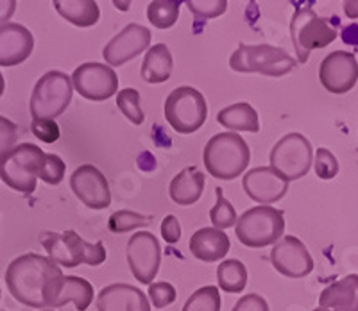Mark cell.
Masks as SVG:
<instances>
[{"instance_id":"1","label":"cell","mask_w":358,"mask_h":311,"mask_svg":"<svg viewBox=\"0 0 358 311\" xmlns=\"http://www.w3.org/2000/svg\"><path fill=\"white\" fill-rule=\"evenodd\" d=\"M6 284L13 299L29 308L52 310L65 284V274L50 258L27 252L9 263Z\"/></svg>"},{"instance_id":"2","label":"cell","mask_w":358,"mask_h":311,"mask_svg":"<svg viewBox=\"0 0 358 311\" xmlns=\"http://www.w3.org/2000/svg\"><path fill=\"white\" fill-rule=\"evenodd\" d=\"M203 159L208 174L212 178L231 181L248 168L251 161V150L241 134L220 133L208 140Z\"/></svg>"},{"instance_id":"3","label":"cell","mask_w":358,"mask_h":311,"mask_svg":"<svg viewBox=\"0 0 358 311\" xmlns=\"http://www.w3.org/2000/svg\"><path fill=\"white\" fill-rule=\"evenodd\" d=\"M41 245L49 252V258L56 265L65 268H73L85 263L90 267H99L106 261V249L102 242L88 243L83 240L76 231H65V233H41Z\"/></svg>"},{"instance_id":"4","label":"cell","mask_w":358,"mask_h":311,"mask_svg":"<svg viewBox=\"0 0 358 311\" xmlns=\"http://www.w3.org/2000/svg\"><path fill=\"white\" fill-rule=\"evenodd\" d=\"M45 152L34 143H20L0 156V179L24 195H31L36 190Z\"/></svg>"},{"instance_id":"5","label":"cell","mask_w":358,"mask_h":311,"mask_svg":"<svg viewBox=\"0 0 358 311\" xmlns=\"http://www.w3.org/2000/svg\"><path fill=\"white\" fill-rule=\"evenodd\" d=\"M229 66L238 73L281 77L296 66V61L285 49H280V47L241 43L229 57Z\"/></svg>"},{"instance_id":"6","label":"cell","mask_w":358,"mask_h":311,"mask_svg":"<svg viewBox=\"0 0 358 311\" xmlns=\"http://www.w3.org/2000/svg\"><path fill=\"white\" fill-rule=\"evenodd\" d=\"M285 233L283 211L271 206H257L245 211L236 222V238L251 249L273 245Z\"/></svg>"},{"instance_id":"7","label":"cell","mask_w":358,"mask_h":311,"mask_svg":"<svg viewBox=\"0 0 358 311\" xmlns=\"http://www.w3.org/2000/svg\"><path fill=\"white\" fill-rule=\"evenodd\" d=\"M72 79L65 72L50 70L40 77L31 95V115L33 120L45 118L54 120L63 115L72 101Z\"/></svg>"},{"instance_id":"8","label":"cell","mask_w":358,"mask_h":311,"mask_svg":"<svg viewBox=\"0 0 358 311\" xmlns=\"http://www.w3.org/2000/svg\"><path fill=\"white\" fill-rule=\"evenodd\" d=\"M165 118L176 133H196L208 118L206 99L199 89L192 86H179L172 89L165 101Z\"/></svg>"},{"instance_id":"9","label":"cell","mask_w":358,"mask_h":311,"mask_svg":"<svg viewBox=\"0 0 358 311\" xmlns=\"http://www.w3.org/2000/svg\"><path fill=\"white\" fill-rule=\"evenodd\" d=\"M290 38L299 63H306L312 50L322 49L337 40V29L331 27L312 8H299L290 20Z\"/></svg>"},{"instance_id":"10","label":"cell","mask_w":358,"mask_h":311,"mask_svg":"<svg viewBox=\"0 0 358 311\" xmlns=\"http://www.w3.org/2000/svg\"><path fill=\"white\" fill-rule=\"evenodd\" d=\"M312 143L299 133H289L271 150V168L285 181H297L310 172Z\"/></svg>"},{"instance_id":"11","label":"cell","mask_w":358,"mask_h":311,"mask_svg":"<svg viewBox=\"0 0 358 311\" xmlns=\"http://www.w3.org/2000/svg\"><path fill=\"white\" fill-rule=\"evenodd\" d=\"M127 263L133 275L142 284H152L162 263V247L149 231L134 233L127 242Z\"/></svg>"},{"instance_id":"12","label":"cell","mask_w":358,"mask_h":311,"mask_svg":"<svg viewBox=\"0 0 358 311\" xmlns=\"http://www.w3.org/2000/svg\"><path fill=\"white\" fill-rule=\"evenodd\" d=\"M72 86L81 97L102 102L118 93V77L104 63H85L72 73Z\"/></svg>"},{"instance_id":"13","label":"cell","mask_w":358,"mask_h":311,"mask_svg":"<svg viewBox=\"0 0 358 311\" xmlns=\"http://www.w3.org/2000/svg\"><path fill=\"white\" fill-rule=\"evenodd\" d=\"M319 81L326 92L335 95L351 92L358 81L357 57L346 50L328 54L319 66Z\"/></svg>"},{"instance_id":"14","label":"cell","mask_w":358,"mask_h":311,"mask_svg":"<svg viewBox=\"0 0 358 311\" xmlns=\"http://www.w3.org/2000/svg\"><path fill=\"white\" fill-rule=\"evenodd\" d=\"M73 195L90 210H104L111 204V191L108 179L94 165H81L70 178Z\"/></svg>"},{"instance_id":"15","label":"cell","mask_w":358,"mask_h":311,"mask_svg":"<svg viewBox=\"0 0 358 311\" xmlns=\"http://www.w3.org/2000/svg\"><path fill=\"white\" fill-rule=\"evenodd\" d=\"M271 263L281 275L290 279L306 277L313 270V258L305 243L296 236H283L274 243Z\"/></svg>"},{"instance_id":"16","label":"cell","mask_w":358,"mask_h":311,"mask_svg":"<svg viewBox=\"0 0 358 311\" xmlns=\"http://www.w3.org/2000/svg\"><path fill=\"white\" fill-rule=\"evenodd\" d=\"M151 31L143 25L129 24L124 27L111 41H108L102 56L106 59L108 66H122L127 61L134 59L136 56L151 47Z\"/></svg>"},{"instance_id":"17","label":"cell","mask_w":358,"mask_h":311,"mask_svg":"<svg viewBox=\"0 0 358 311\" xmlns=\"http://www.w3.org/2000/svg\"><path fill=\"white\" fill-rule=\"evenodd\" d=\"M242 186L251 201L260 202L264 206L274 204L285 197V194L289 191V181L276 174L271 166H257V168L249 170L244 175Z\"/></svg>"},{"instance_id":"18","label":"cell","mask_w":358,"mask_h":311,"mask_svg":"<svg viewBox=\"0 0 358 311\" xmlns=\"http://www.w3.org/2000/svg\"><path fill=\"white\" fill-rule=\"evenodd\" d=\"M34 49V36L27 27L15 22L0 25V66L24 63Z\"/></svg>"},{"instance_id":"19","label":"cell","mask_w":358,"mask_h":311,"mask_svg":"<svg viewBox=\"0 0 358 311\" xmlns=\"http://www.w3.org/2000/svg\"><path fill=\"white\" fill-rule=\"evenodd\" d=\"M99 311H151L147 295L140 288L126 283L104 287L97 295Z\"/></svg>"},{"instance_id":"20","label":"cell","mask_w":358,"mask_h":311,"mask_svg":"<svg viewBox=\"0 0 358 311\" xmlns=\"http://www.w3.org/2000/svg\"><path fill=\"white\" fill-rule=\"evenodd\" d=\"M229 238L224 231L215 227H203L196 231L190 238V252L194 258L204 263L220 261L229 252Z\"/></svg>"},{"instance_id":"21","label":"cell","mask_w":358,"mask_h":311,"mask_svg":"<svg viewBox=\"0 0 358 311\" xmlns=\"http://www.w3.org/2000/svg\"><path fill=\"white\" fill-rule=\"evenodd\" d=\"M319 308L334 311H358V275L351 274L326 287L319 297Z\"/></svg>"},{"instance_id":"22","label":"cell","mask_w":358,"mask_h":311,"mask_svg":"<svg viewBox=\"0 0 358 311\" xmlns=\"http://www.w3.org/2000/svg\"><path fill=\"white\" fill-rule=\"evenodd\" d=\"M204 174L196 166H187L171 181L169 191L171 198L179 206H192L203 195L204 190Z\"/></svg>"},{"instance_id":"23","label":"cell","mask_w":358,"mask_h":311,"mask_svg":"<svg viewBox=\"0 0 358 311\" xmlns=\"http://www.w3.org/2000/svg\"><path fill=\"white\" fill-rule=\"evenodd\" d=\"M172 54L165 43L152 45L147 50L142 63V77L145 82L151 85H159L171 79L172 73Z\"/></svg>"},{"instance_id":"24","label":"cell","mask_w":358,"mask_h":311,"mask_svg":"<svg viewBox=\"0 0 358 311\" xmlns=\"http://www.w3.org/2000/svg\"><path fill=\"white\" fill-rule=\"evenodd\" d=\"M217 122L222 127L231 131H245V133H258L260 131L258 113L248 102H236V104L224 108L217 115Z\"/></svg>"},{"instance_id":"25","label":"cell","mask_w":358,"mask_h":311,"mask_svg":"<svg viewBox=\"0 0 358 311\" xmlns=\"http://www.w3.org/2000/svg\"><path fill=\"white\" fill-rule=\"evenodd\" d=\"M54 8L66 22L78 27H92L101 17L99 4L94 0H56Z\"/></svg>"},{"instance_id":"26","label":"cell","mask_w":358,"mask_h":311,"mask_svg":"<svg viewBox=\"0 0 358 311\" xmlns=\"http://www.w3.org/2000/svg\"><path fill=\"white\" fill-rule=\"evenodd\" d=\"M73 303L78 311H86L88 306L94 303V287L86 279L78 275H65V284H63L62 295L57 299V306L62 308L65 304Z\"/></svg>"},{"instance_id":"27","label":"cell","mask_w":358,"mask_h":311,"mask_svg":"<svg viewBox=\"0 0 358 311\" xmlns=\"http://www.w3.org/2000/svg\"><path fill=\"white\" fill-rule=\"evenodd\" d=\"M217 281L222 291L238 294L248 284V268L238 259H226L217 268Z\"/></svg>"},{"instance_id":"28","label":"cell","mask_w":358,"mask_h":311,"mask_svg":"<svg viewBox=\"0 0 358 311\" xmlns=\"http://www.w3.org/2000/svg\"><path fill=\"white\" fill-rule=\"evenodd\" d=\"M181 2L178 0H155L147 6V18L158 29H169L178 22Z\"/></svg>"},{"instance_id":"29","label":"cell","mask_w":358,"mask_h":311,"mask_svg":"<svg viewBox=\"0 0 358 311\" xmlns=\"http://www.w3.org/2000/svg\"><path fill=\"white\" fill-rule=\"evenodd\" d=\"M222 299L215 287H203L188 297L183 311H220Z\"/></svg>"},{"instance_id":"30","label":"cell","mask_w":358,"mask_h":311,"mask_svg":"<svg viewBox=\"0 0 358 311\" xmlns=\"http://www.w3.org/2000/svg\"><path fill=\"white\" fill-rule=\"evenodd\" d=\"M152 217H145V215L134 213V211L129 210H120L115 211L110 217V222H108V227H110L111 233H129L133 229H138V227L151 226Z\"/></svg>"},{"instance_id":"31","label":"cell","mask_w":358,"mask_h":311,"mask_svg":"<svg viewBox=\"0 0 358 311\" xmlns=\"http://www.w3.org/2000/svg\"><path fill=\"white\" fill-rule=\"evenodd\" d=\"M117 106L118 110L126 115L127 120L134 126H140L145 120L142 106H140V93L133 88H126L117 93Z\"/></svg>"},{"instance_id":"32","label":"cell","mask_w":358,"mask_h":311,"mask_svg":"<svg viewBox=\"0 0 358 311\" xmlns=\"http://www.w3.org/2000/svg\"><path fill=\"white\" fill-rule=\"evenodd\" d=\"M217 191V202L215 206L210 210V220L215 226V229L222 231L228 229V227L236 226L238 219H236V211L231 206V202H228L224 198L222 188H215Z\"/></svg>"},{"instance_id":"33","label":"cell","mask_w":358,"mask_h":311,"mask_svg":"<svg viewBox=\"0 0 358 311\" xmlns=\"http://www.w3.org/2000/svg\"><path fill=\"white\" fill-rule=\"evenodd\" d=\"M187 6L190 13H194L197 18H203V20L220 17L228 9L226 0H188Z\"/></svg>"},{"instance_id":"34","label":"cell","mask_w":358,"mask_h":311,"mask_svg":"<svg viewBox=\"0 0 358 311\" xmlns=\"http://www.w3.org/2000/svg\"><path fill=\"white\" fill-rule=\"evenodd\" d=\"M65 170L66 165L59 156H56V154H45L40 179L43 182H47V185H59L63 181V178H65Z\"/></svg>"},{"instance_id":"35","label":"cell","mask_w":358,"mask_h":311,"mask_svg":"<svg viewBox=\"0 0 358 311\" xmlns=\"http://www.w3.org/2000/svg\"><path fill=\"white\" fill-rule=\"evenodd\" d=\"M313 166H315V174L321 179H334L335 175L338 174V161L334 154L328 149L321 147L315 152V161H313Z\"/></svg>"},{"instance_id":"36","label":"cell","mask_w":358,"mask_h":311,"mask_svg":"<svg viewBox=\"0 0 358 311\" xmlns=\"http://www.w3.org/2000/svg\"><path fill=\"white\" fill-rule=\"evenodd\" d=\"M149 297H151L152 306L158 308V310H163V308L171 306L172 303L176 301L178 294H176V288L172 287L171 283H152L149 284Z\"/></svg>"},{"instance_id":"37","label":"cell","mask_w":358,"mask_h":311,"mask_svg":"<svg viewBox=\"0 0 358 311\" xmlns=\"http://www.w3.org/2000/svg\"><path fill=\"white\" fill-rule=\"evenodd\" d=\"M31 131H33L34 136L38 140H41L43 143H54L59 140L62 136V131L54 120H45V118H36L31 124Z\"/></svg>"},{"instance_id":"38","label":"cell","mask_w":358,"mask_h":311,"mask_svg":"<svg viewBox=\"0 0 358 311\" xmlns=\"http://www.w3.org/2000/svg\"><path fill=\"white\" fill-rule=\"evenodd\" d=\"M18 140V127L0 115V156L8 152L9 149L15 147Z\"/></svg>"},{"instance_id":"39","label":"cell","mask_w":358,"mask_h":311,"mask_svg":"<svg viewBox=\"0 0 358 311\" xmlns=\"http://www.w3.org/2000/svg\"><path fill=\"white\" fill-rule=\"evenodd\" d=\"M231 311H268V304L262 295L249 294L244 295V297L233 306Z\"/></svg>"},{"instance_id":"40","label":"cell","mask_w":358,"mask_h":311,"mask_svg":"<svg viewBox=\"0 0 358 311\" xmlns=\"http://www.w3.org/2000/svg\"><path fill=\"white\" fill-rule=\"evenodd\" d=\"M162 236L167 243H176L181 238V226L174 215H167L162 222Z\"/></svg>"},{"instance_id":"41","label":"cell","mask_w":358,"mask_h":311,"mask_svg":"<svg viewBox=\"0 0 358 311\" xmlns=\"http://www.w3.org/2000/svg\"><path fill=\"white\" fill-rule=\"evenodd\" d=\"M15 9H17V2L15 0H0V24H8V20L13 17Z\"/></svg>"},{"instance_id":"42","label":"cell","mask_w":358,"mask_h":311,"mask_svg":"<svg viewBox=\"0 0 358 311\" xmlns=\"http://www.w3.org/2000/svg\"><path fill=\"white\" fill-rule=\"evenodd\" d=\"M342 40L348 45H358V24L348 25L344 31H342Z\"/></svg>"},{"instance_id":"43","label":"cell","mask_w":358,"mask_h":311,"mask_svg":"<svg viewBox=\"0 0 358 311\" xmlns=\"http://www.w3.org/2000/svg\"><path fill=\"white\" fill-rule=\"evenodd\" d=\"M344 13L348 15V18H351V20H357L358 18V0H346V2H344Z\"/></svg>"},{"instance_id":"44","label":"cell","mask_w":358,"mask_h":311,"mask_svg":"<svg viewBox=\"0 0 358 311\" xmlns=\"http://www.w3.org/2000/svg\"><path fill=\"white\" fill-rule=\"evenodd\" d=\"M6 89V81H4V75L0 73V97H2V93H4Z\"/></svg>"},{"instance_id":"45","label":"cell","mask_w":358,"mask_h":311,"mask_svg":"<svg viewBox=\"0 0 358 311\" xmlns=\"http://www.w3.org/2000/svg\"><path fill=\"white\" fill-rule=\"evenodd\" d=\"M313 311H330V310H326V308H315Z\"/></svg>"},{"instance_id":"46","label":"cell","mask_w":358,"mask_h":311,"mask_svg":"<svg viewBox=\"0 0 358 311\" xmlns=\"http://www.w3.org/2000/svg\"><path fill=\"white\" fill-rule=\"evenodd\" d=\"M40 311H54V310H40Z\"/></svg>"}]
</instances>
